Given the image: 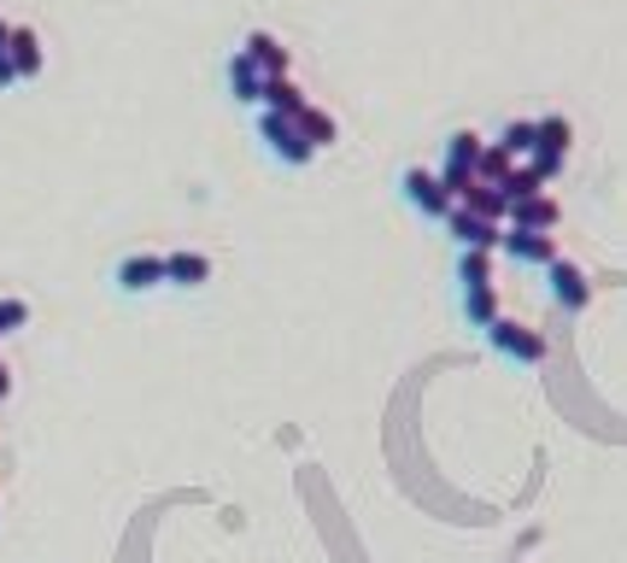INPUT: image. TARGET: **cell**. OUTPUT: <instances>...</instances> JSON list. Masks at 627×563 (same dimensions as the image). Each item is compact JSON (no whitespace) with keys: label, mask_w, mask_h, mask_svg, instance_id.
I'll return each mask as SVG.
<instances>
[{"label":"cell","mask_w":627,"mask_h":563,"mask_svg":"<svg viewBox=\"0 0 627 563\" xmlns=\"http://www.w3.org/2000/svg\"><path fill=\"white\" fill-rule=\"evenodd\" d=\"M493 141H498V148H505L510 159H528V153H534V118H510Z\"/></svg>","instance_id":"obj_20"},{"label":"cell","mask_w":627,"mask_h":563,"mask_svg":"<svg viewBox=\"0 0 627 563\" xmlns=\"http://www.w3.org/2000/svg\"><path fill=\"white\" fill-rule=\"evenodd\" d=\"M24 323H30V305L7 294V300H0V341H7V335H18Z\"/></svg>","instance_id":"obj_22"},{"label":"cell","mask_w":627,"mask_h":563,"mask_svg":"<svg viewBox=\"0 0 627 563\" xmlns=\"http://www.w3.org/2000/svg\"><path fill=\"white\" fill-rule=\"evenodd\" d=\"M294 123H300V135L311 141V148H334V141H341V123H334V112H323V107H311V100H305V107L294 112Z\"/></svg>","instance_id":"obj_14"},{"label":"cell","mask_w":627,"mask_h":563,"mask_svg":"<svg viewBox=\"0 0 627 563\" xmlns=\"http://www.w3.org/2000/svg\"><path fill=\"white\" fill-rule=\"evenodd\" d=\"M300 107H305V89L294 82V71H287V77H264V112H287V118H294Z\"/></svg>","instance_id":"obj_16"},{"label":"cell","mask_w":627,"mask_h":563,"mask_svg":"<svg viewBox=\"0 0 627 563\" xmlns=\"http://www.w3.org/2000/svg\"><path fill=\"white\" fill-rule=\"evenodd\" d=\"M510 223H516V229H546V235H552V229L563 223V205H557L552 194H528V200L510 205Z\"/></svg>","instance_id":"obj_13"},{"label":"cell","mask_w":627,"mask_h":563,"mask_svg":"<svg viewBox=\"0 0 627 563\" xmlns=\"http://www.w3.org/2000/svg\"><path fill=\"white\" fill-rule=\"evenodd\" d=\"M7 48H12V41H7ZM7 89H18V71H12V53H0V94H7Z\"/></svg>","instance_id":"obj_23"},{"label":"cell","mask_w":627,"mask_h":563,"mask_svg":"<svg viewBox=\"0 0 627 563\" xmlns=\"http://www.w3.org/2000/svg\"><path fill=\"white\" fill-rule=\"evenodd\" d=\"M457 282H464V288L493 282V253H487V247H457Z\"/></svg>","instance_id":"obj_19"},{"label":"cell","mask_w":627,"mask_h":563,"mask_svg":"<svg viewBox=\"0 0 627 563\" xmlns=\"http://www.w3.org/2000/svg\"><path fill=\"white\" fill-rule=\"evenodd\" d=\"M498 247H505L516 264H552V259H557V235H546V229H516V223H510Z\"/></svg>","instance_id":"obj_9"},{"label":"cell","mask_w":627,"mask_h":563,"mask_svg":"<svg viewBox=\"0 0 627 563\" xmlns=\"http://www.w3.org/2000/svg\"><path fill=\"white\" fill-rule=\"evenodd\" d=\"M12 71H18V82H36L41 77V66H48V53H41V36L30 30V24H12Z\"/></svg>","instance_id":"obj_11"},{"label":"cell","mask_w":627,"mask_h":563,"mask_svg":"<svg viewBox=\"0 0 627 563\" xmlns=\"http://www.w3.org/2000/svg\"><path fill=\"white\" fill-rule=\"evenodd\" d=\"M7 41H12V24H7V18H0V53H7Z\"/></svg>","instance_id":"obj_25"},{"label":"cell","mask_w":627,"mask_h":563,"mask_svg":"<svg viewBox=\"0 0 627 563\" xmlns=\"http://www.w3.org/2000/svg\"><path fill=\"white\" fill-rule=\"evenodd\" d=\"M546 282H552V300L563 311H587L593 305V282H587V270L569 264V259H552L546 264Z\"/></svg>","instance_id":"obj_5"},{"label":"cell","mask_w":627,"mask_h":563,"mask_svg":"<svg viewBox=\"0 0 627 563\" xmlns=\"http://www.w3.org/2000/svg\"><path fill=\"white\" fill-rule=\"evenodd\" d=\"M464 318H469V329H487V323H498V288H493V282L464 288Z\"/></svg>","instance_id":"obj_18"},{"label":"cell","mask_w":627,"mask_h":563,"mask_svg":"<svg viewBox=\"0 0 627 563\" xmlns=\"http://www.w3.org/2000/svg\"><path fill=\"white\" fill-rule=\"evenodd\" d=\"M164 282L171 288H205L212 282V259L194 253V247H176V253H164Z\"/></svg>","instance_id":"obj_10"},{"label":"cell","mask_w":627,"mask_h":563,"mask_svg":"<svg viewBox=\"0 0 627 563\" xmlns=\"http://www.w3.org/2000/svg\"><path fill=\"white\" fill-rule=\"evenodd\" d=\"M481 335H487L493 352H505V359H516V364H539V359H546V335H534V329H522V323H510V318L487 323Z\"/></svg>","instance_id":"obj_3"},{"label":"cell","mask_w":627,"mask_h":563,"mask_svg":"<svg viewBox=\"0 0 627 563\" xmlns=\"http://www.w3.org/2000/svg\"><path fill=\"white\" fill-rule=\"evenodd\" d=\"M241 53L253 59V66H259L264 77H287V71H294V53H287V48H282V36H270V30H246Z\"/></svg>","instance_id":"obj_8"},{"label":"cell","mask_w":627,"mask_h":563,"mask_svg":"<svg viewBox=\"0 0 627 563\" xmlns=\"http://www.w3.org/2000/svg\"><path fill=\"white\" fill-rule=\"evenodd\" d=\"M575 148V123L563 118V112H546V118H534V153H557V159H569Z\"/></svg>","instance_id":"obj_12"},{"label":"cell","mask_w":627,"mask_h":563,"mask_svg":"<svg viewBox=\"0 0 627 563\" xmlns=\"http://www.w3.org/2000/svg\"><path fill=\"white\" fill-rule=\"evenodd\" d=\"M400 194L411 200V212H423L428 223H446V212L457 205V194L441 182V171H428V164H405V171H400Z\"/></svg>","instance_id":"obj_1"},{"label":"cell","mask_w":627,"mask_h":563,"mask_svg":"<svg viewBox=\"0 0 627 563\" xmlns=\"http://www.w3.org/2000/svg\"><path fill=\"white\" fill-rule=\"evenodd\" d=\"M528 194H546V182H539V177L528 171V159H522L516 171H510V182H505V200L516 205V200H528Z\"/></svg>","instance_id":"obj_21"},{"label":"cell","mask_w":627,"mask_h":563,"mask_svg":"<svg viewBox=\"0 0 627 563\" xmlns=\"http://www.w3.org/2000/svg\"><path fill=\"white\" fill-rule=\"evenodd\" d=\"M516 164H522V159H510L505 148H498V141H487V148H481V159H475V182H493V188H505Z\"/></svg>","instance_id":"obj_17"},{"label":"cell","mask_w":627,"mask_h":563,"mask_svg":"<svg viewBox=\"0 0 627 563\" xmlns=\"http://www.w3.org/2000/svg\"><path fill=\"white\" fill-rule=\"evenodd\" d=\"M223 77H229V100H235V107H264V71H259V66H253V59H246L241 48L229 53Z\"/></svg>","instance_id":"obj_7"},{"label":"cell","mask_w":627,"mask_h":563,"mask_svg":"<svg viewBox=\"0 0 627 563\" xmlns=\"http://www.w3.org/2000/svg\"><path fill=\"white\" fill-rule=\"evenodd\" d=\"M457 205H469V212L493 218V223H510V200H505V188H493V182L464 188V200H457Z\"/></svg>","instance_id":"obj_15"},{"label":"cell","mask_w":627,"mask_h":563,"mask_svg":"<svg viewBox=\"0 0 627 563\" xmlns=\"http://www.w3.org/2000/svg\"><path fill=\"white\" fill-rule=\"evenodd\" d=\"M259 141L270 148V159H276V164H294V171H305V164L317 159V148L300 135V123L287 118V112H264V107H259Z\"/></svg>","instance_id":"obj_2"},{"label":"cell","mask_w":627,"mask_h":563,"mask_svg":"<svg viewBox=\"0 0 627 563\" xmlns=\"http://www.w3.org/2000/svg\"><path fill=\"white\" fill-rule=\"evenodd\" d=\"M7 393H12V370L0 364V400H7Z\"/></svg>","instance_id":"obj_24"},{"label":"cell","mask_w":627,"mask_h":563,"mask_svg":"<svg viewBox=\"0 0 627 563\" xmlns=\"http://www.w3.org/2000/svg\"><path fill=\"white\" fill-rule=\"evenodd\" d=\"M112 288L118 294H153V288H164V253H123L112 264Z\"/></svg>","instance_id":"obj_4"},{"label":"cell","mask_w":627,"mask_h":563,"mask_svg":"<svg viewBox=\"0 0 627 563\" xmlns=\"http://www.w3.org/2000/svg\"><path fill=\"white\" fill-rule=\"evenodd\" d=\"M446 235L457 241V247H493L505 241V223H493V218H481V212H469V205H452L446 212Z\"/></svg>","instance_id":"obj_6"}]
</instances>
